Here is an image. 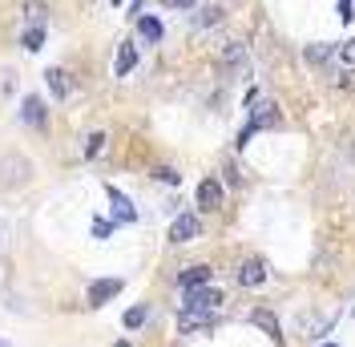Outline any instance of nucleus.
Masks as SVG:
<instances>
[{
	"instance_id": "4be33fe9",
	"label": "nucleus",
	"mask_w": 355,
	"mask_h": 347,
	"mask_svg": "<svg viewBox=\"0 0 355 347\" xmlns=\"http://www.w3.org/2000/svg\"><path fill=\"white\" fill-rule=\"evenodd\" d=\"M339 57H343V61H347V65L355 69V37H352V41H343V44H339Z\"/></svg>"
},
{
	"instance_id": "39448f33",
	"label": "nucleus",
	"mask_w": 355,
	"mask_h": 347,
	"mask_svg": "<svg viewBox=\"0 0 355 347\" xmlns=\"http://www.w3.org/2000/svg\"><path fill=\"white\" fill-rule=\"evenodd\" d=\"M202 235V218L198 214H178L174 218V226H170V242H194Z\"/></svg>"
},
{
	"instance_id": "20e7f679",
	"label": "nucleus",
	"mask_w": 355,
	"mask_h": 347,
	"mask_svg": "<svg viewBox=\"0 0 355 347\" xmlns=\"http://www.w3.org/2000/svg\"><path fill=\"white\" fill-rule=\"evenodd\" d=\"M339 57V44H323V41H311V44H303V61H307L311 69H327Z\"/></svg>"
},
{
	"instance_id": "9b49d317",
	"label": "nucleus",
	"mask_w": 355,
	"mask_h": 347,
	"mask_svg": "<svg viewBox=\"0 0 355 347\" xmlns=\"http://www.w3.org/2000/svg\"><path fill=\"white\" fill-rule=\"evenodd\" d=\"M44 85L53 89V97H57V101H65L69 89H73V81H69L65 69H49V73H44Z\"/></svg>"
},
{
	"instance_id": "dca6fc26",
	"label": "nucleus",
	"mask_w": 355,
	"mask_h": 347,
	"mask_svg": "<svg viewBox=\"0 0 355 347\" xmlns=\"http://www.w3.org/2000/svg\"><path fill=\"white\" fill-rule=\"evenodd\" d=\"M137 33H141V37H146V41H162V21H157V17H137Z\"/></svg>"
},
{
	"instance_id": "c756f323",
	"label": "nucleus",
	"mask_w": 355,
	"mask_h": 347,
	"mask_svg": "<svg viewBox=\"0 0 355 347\" xmlns=\"http://www.w3.org/2000/svg\"><path fill=\"white\" fill-rule=\"evenodd\" d=\"M323 347H335V344H323Z\"/></svg>"
},
{
	"instance_id": "6ab92c4d",
	"label": "nucleus",
	"mask_w": 355,
	"mask_h": 347,
	"mask_svg": "<svg viewBox=\"0 0 355 347\" xmlns=\"http://www.w3.org/2000/svg\"><path fill=\"white\" fill-rule=\"evenodd\" d=\"M222 17H226V12H222L218 4H206L198 17H194V24H198V28H210V24H222Z\"/></svg>"
},
{
	"instance_id": "4468645a",
	"label": "nucleus",
	"mask_w": 355,
	"mask_h": 347,
	"mask_svg": "<svg viewBox=\"0 0 355 347\" xmlns=\"http://www.w3.org/2000/svg\"><path fill=\"white\" fill-rule=\"evenodd\" d=\"M105 194H110L113 210H117V218H121V222H133V218H137V210H133V202H130L125 194H121L117 186H105Z\"/></svg>"
},
{
	"instance_id": "6e6552de",
	"label": "nucleus",
	"mask_w": 355,
	"mask_h": 347,
	"mask_svg": "<svg viewBox=\"0 0 355 347\" xmlns=\"http://www.w3.org/2000/svg\"><path fill=\"white\" fill-rule=\"evenodd\" d=\"M133 65H137V44H133V41H121L117 57H113V73H117V77H130Z\"/></svg>"
},
{
	"instance_id": "aec40b11",
	"label": "nucleus",
	"mask_w": 355,
	"mask_h": 347,
	"mask_svg": "<svg viewBox=\"0 0 355 347\" xmlns=\"http://www.w3.org/2000/svg\"><path fill=\"white\" fill-rule=\"evenodd\" d=\"M146 315H150L146 307H130V311H125V327H130V331H137V327L146 323Z\"/></svg>"
},
{
	"instance_id": "a878e982",
	"label": "nucleus",
	"mask_w": 355,
	"mask_h": 347,
	"mask_svg": "<svg viewBox=\"0 0 355 347\" xmlns=\"http://www.w3.org/2000/svg\"><path fill=\"white\" fill-rule=\"evenodd\" d=\"M339 17H343V21H352V17H355V4H352V0H339Z\"/></svg>"
},
{
	"instance_id": "bb28decb",
	"label": "nucleus",
	"mask_w": 355,
	"mask_h": 347,
	"mask_svg": "<svg viewBox=\"0 0 355 347\" xmlns=\"http://www.w3.org/2000/svg\"><path fill=\"white\" fill-rule=\"evenodd\" d=\"M157 178H162V182H170V186H178V174L170 170V166H162V170H157Z\"/></svg>"
},
{
	"instance_id": "a211bd4d",
	"label": "nucleus",
	"mask_w": 355,
	"mask_h": 347,
	"mask_svg": "<svg viewBox=\"0 0 355 347\" xmlns=\"http://www.w3.org/2000/svg\"><path fill=\"white\" fill-rule=\"evenodd\" d=\"M21 12H24L33 24H44V17H49V4H44V0H24Z\"/></svg>"
},
{
	"instance_id": "f257e3e1",
	"label": "nucleus",
	"mask_w": 355,
	"mask_h": 347,
	"mask_svg": "<svg viewBox=\"0 0 355 347\" xmlns=\"http://www.w3.org/2000/svg\"><path fill=\"white\" fill-rule=\"evenodd\" d=\"M279 126H283L279 105H275V101H263V105L250 109V126L239 133V146H246V142H250V133H259V130H279Z\"/></svg>"
},
{
	"instance_id": "9d476101",
	"label": "nucleus",
	"mask_w": 355,
	"mask_h": 347,
	"mask_svg": "<svg viewBox=\"0 0 355 347\" xmlns=\"http://www.w3.org/2000/svg\"><path fill=\"white\" fill-rule=\"evenodd\" d=\"M206 282H210V266H186V271H182V275H178V287H182V291H194V287H206Z\"/></svg>"
},
{
	"instance_id": "7ed1b4c3",
	"label": "nucleus",
	"mask_w": 355,
	"mask_h": 347,
	"mask_svg": "<svg viewBox=\"0 0 355 347\" xmlns=\"http://www.w3.org/2000/svg\"><path fill=\"white\" fill-rule=\"evenodd\" d=\"M222 303V291L218 287H194V291H186V311H218Z\"/></svg>"
},
{
	"instance_id": "423d86ee",
	"label": "nucleus",
	"mask_w": 355,
	"mask_h": 347,
	"mask_svg": "<svg viewBox=\"0 0 355 347\" xmlns=\"http://www.w3.org/2000/svg\"><path fill=\"white\" fill-rule=\"evenodd\" d=\"M121 287H125L121 279H97V282H89V307H105L113 295H121Z\"/></svg>"
},
{
	"instance_id": "5701e85b",
	"label": "nucleus",
	"mask_w": 355,
	"mask_h": 347,
	"mask_svg": "<svg viewBox=\"0 0 355 347\" xmlns=\"http://www.w3.org/2000/svg\"><path fill=\"white\" fill-rule=\"evenodd\" d=\"M162 4H166V8H178V12H190L198 0H162Z\"/></svg>"
},
{
	"instance_id": "f8f14e48",
	"label": "nucleus",
	"mask_w": 355,
	"mask_h": 347,
	"mask_svg": "<svg viewBox=\"0 0 355 347\" xmlns=\"http://www.w3.org/2000/svg\"><path fill=\"white\" fill-rule=\"evenodd\" d=\"M21 121L24 126H44V101L41 97H24L21 101Z\"/></svg>"
},
{
	"instance_id": "1a4fd4ad",
	"label": "nucleus",
	"mask_w": 355,
	"mask_h": 347,
	"mask_svg": "<svg viewBox=\"0 0 355 347\" xmlns=\"http://www.w3.org/2000/svg\"><path fill=\"white\" fill-rule=\"evenodd\" d=\"M239 282H243V287H263L266 282V262L263 259H246L243 266H239Z\"/></svg>"
},
{
	"instance_id": "7c9ffc66",
	"label": "nucleus",
	"mask_w": 355,
	"mask_h": 347,
	"mask_svg": "<svg viewBox=\"0 0 355 347\" xmlns=\"http://www.w3.org/2000/svg\"><path fill=\"white\" fill-rule=\"evenodd\" d=\"M0 347H8V344H0Z\"/></svg>"
},
{
	"instance_id": "ddd939ff",
	"label": "nucleus",
	"mask_w": 355,
	"mask_h": 347,
	"mask_svg": "<svg viewBox=\"0 0 355 347\" xmlns=\"http://www.w3.org/2000/svg\"><path fill=\"white\" fill-rule=\"evenodd\" d=\"M250 323H254V327H263V331L270 335V339H275V344H283V327H279V319H275L270 311H263V307H259V311L250 315Z\"/></svg>"
},
{
	"instance_id": "0eeeda50",
	"label": "nucleus",
	"mask_w": 355,
	"mask_h": 347,
	"mask_svg": "<svg viewBox=\"0 0 355 347\" xmlns=\"http://www.w3.org/2000/svg\"><path fill=\"white\" fill-rule=\"evenodd\" d=\"M194 198H198V210H218L222 206V182L218 178H202Z\"/></svg>"
},
{
	"instance_id": "412c9836",
	"label": "nucleus",
	"mask_w": 355,
	"mask_h": 347,
	"mask_svg": "<svg viewBox=\"0 0 355 347\" xmlns=\"http://www.w3.org/2000/svg\"><path fill=\"white\" fill-rule=\"evenodd\" d=\"M101 146H105V133H89V142H85V158H97V153H101Z\"/></svg>"
},
{
	"instance_id": "b1692460",
	"label": "nucleus",
	"mask_w": 355,
	"mask_h": 347,
	"mask_svg": "<svg viewBox=\"0 0 355 347\" xmlns=\"http://www.w3.org/2000/svg\"><path fill=\"white\" fill-rule=\"evenodd\" d=\"M110 230H113V226H110V222H105V218H97V222H93V235H97V239H105Z\"/></svg>"
},
{
	"instance_id": "f3484780",
	"label": "nucleus",
	"mask_w": 355,
	"mask_h": 347,
	"mask_svg": "<svg viewBox=\"0 0 355 347\" xmlns=\"http://www.w3.org/2000/svg\"><path fill=\"white\" fill-rule=\"evenodd\" d=\"M21 44L28 49V53H41V49H44V24H33V28H24Z\"/></svg>"
},
{
	"instance_id": "cd10ccee",
	"label": "nucleus",
	"mask_w": 355,
	"mask_h": 347,
	"mask_svg": "<svg viewBox=\"0 0 355 347\" xmlns=\"http://www.w3.org/2000/svg\"><path fill=\"white\" fill-rule=\"evenodd\" d=\"M113 347H133V344H130V339H117V344H113Z\"/></svg>"
},
{
	"instance_id": "393cba45",
	"label": "nucleus",
	"mask_w": 355,
	"mask_h": 347,
	"mask_svg": "<svg viewBox=\"0 0 355 347\" xmlns=\"http://www.w3.org/2000/svg\"><path fill=\"white\" fill-rule=\"evenodd\" d=\"M335 85H339V89H355V69H347V73H343Z\"/></svg>"
},
{
	"instance_id": "2eb2a0df",
	"label": "nucleus",
	"mask_w": 355,
	"mask_h": 347,
	"mask_svg": "<svg viewBox=\"0 0 355 347\" xmlns=\"http://www.w3.org/2000/svg\"><path fill=\"white\" fill-rule=\"evenodd\" d=\"M210 323H214V311H186V307H182V315H178V327H182V331L210 327Z\"/></svg>"
},
{
	"instance_id": "f03ea898",
	"label": "nucleus",
	"mask_w": 355,
	"mask_h": 347,
	"mask_svg": "<svg viewBox=\"0 0 355 347\" xmlns=\"http://www.w3.org/2000/svg\"><path fill=\"white\" fill-rule=\"evenodd\" d=\"M28 174H33V162L28 158H17V153H8V158H0V186H21L28 182Z\"/></svg>"
},
{
	"instance_id": "c85d7f7f",
	"label": "nucleus",
	"mask_w": 355,
	"mask_h": 347,
	"mask_svg": "<svg viewBox=\"0 0 355 347\" xmlns=\"http://www.w3.org/2000/svg\"><path fill=\"white\" fill-rule=\"evenodd\" d=\"M81 4H97V0H81Z\"/></svg>"
}]
</instances>
